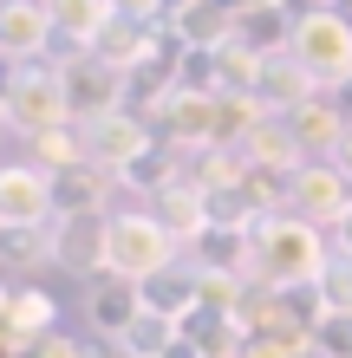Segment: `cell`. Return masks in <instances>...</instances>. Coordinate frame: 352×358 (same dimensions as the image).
Returning <instances> with one entry per match:
<instances>
[{
    "label": "cell",
    "mask_w": 352,
    "mask_h": 358,
    "mask_svg": "<svg viewBox=\"0 0 352 358\" xmlns=\"http://www.w3.org/2000/svg\"><path fill=\"white\" fill-rule=\"evenodd\" d=\"M307 7H326V0H307Z\"/></svg>",
    "instance_id": "30"
},
{
    "label": "cell",
    "mask_w": 352,
    "mask_h": 358,
    "mask_svg": "<svg viewBox=\"0 0 352 358\" xmlns=\"http://www.w3.org/2000/svg\"><path fill=\"white\" fill-rule=\"evenodd\" d=\"M346 208H352V182L333 163H300V170L287 176V215H300L314 228H339Z\"/></svg>",
    "instance_id": "8"
},
{
    "label": "cell",
    "mask_w": 352,
    "mask_h": 358,
    "mask_svg": "<svg viewBox=\"0 0 352 358\" xmlns=\"http://www.w3.org/2000/svg\"><path fill=\"white\" fill-rule=\"evenodd\" d=\"M163 358H209V352H202L196 339H183V332H176V345H170V352H163Z\"/></svg>",
    "instance_id": "27"
},
{
    "label": "cell",
    "mask_w": 352,
    "mask_h": 358,
    "mask_svg": "<svg viewBox=\"0 0 352 358\" xmlns=\"http://www.w3.org/2000/svg\"><path fill=\"white\" fill-rule=\"evenodd\" d=\"M46 7H52V0H46Z\"/></svg>",
    "instance_id": "31"
},
{
    "label": "cell",
    "mask_w": 352,
    "mask_h": 358,
    "mask_svg": "<svg viewBox=\"0 0 352 358\" xmlns=\"http://www.w3.org/2000/svg\"><path fill=\"white\" fill-rule=\"evenodd\" d=\"M52 39H59V27H52L46 0H0V59H13V66H39Z\"/></svg>",
    "instance_id": "9"
},
{
    "label": "cell",
    "mask_w": 352,
    "mask_h": 358,
    "mask_svg": "<svg viewBox=\"0 0 352 358\" xmlns=\"http://www.w3.org/2000/svg\"><path fill=\"white\" fill-rule=\"evenodd\" d=\"M111 182H118V176L78 163V170H59V176H52V202H59V215H98V222H105V215H111V208H105Z\"/></svg>",
    "instance_id": "16"
},
{
    "label": "cell",
    "mask_w": 352,
    "mask_h": 358,
    "mask_svg": "<svg viewBox=\"0 0 352 358\" xmlns=\"http://www.w3.org/2000/svg\"><path fill=\"white\" fill-rule=\"evenodd\" d=\"M66 98H72V124H98V117H111L124 111V92H131V78H124L118 66H105L98 52H72L66 66Z\"/></svg>",
    "instance_id": "6"
},
{
    "label": "cell",
    "mask_w": 352,
    "mask_h": 358,
    "mask_svg": "<svg viewBox=\"0 0 352 358\" xmlns=\"http://www.w3.org/2000/svg\"><path fill=\"white\" fill-rule=\"evenodd\" d=\"M307 345H320L326 358H352V313H326V326Z\"/></svg>",
    "instance_id": "23"
},
{
    "label": "cell",
    "mask_w": 352,
    "mask_h": 358,
    "mask_svg": "<svg viewBox=\"0 0 352 358\" xmlns=\"http://www.w3.org/2000/svg\"><path fill=\"white\" fill-rule=\"evenodd\" d=\"M326 261H333V248H326V235L314 222L287 215V208H274V215L255 222V280L261 293H281V287H314Z\"/></svg>",
    "instance_id": "2"
},
{
    "label": "cell",
    "mask_w": 352,
    "mask_h": 358,
    "mask_svg": "<svg viewBox=\"0 0 352 358\" xmlns=\"http://www.w3.org/2000/svg\"><path fill=\"white\" fill-rule=\"evenodd\" d=\"M333 255H346V261H352V208H346L339 228H333Z\"/></svg>",
    "instance_id": "25"
},
{
    "label": "cell",
    "mask_w": 352,
    "mask_h": 358,
    "mask_svg": "<svg viewBox=\"0 0 352 358\" xmlns=\"http://www.w3.org/2000/svg\"><path fill=\"white\" fill-rule=\"evenodd\" d=\"M326 163H333V170H339V176H346V182H352V131H346V137H339V150H333V157H326Z\"/></svg>",
    "instance_id": "26"
},
{
    "label": "cell",
    "mask_w": 352,
    "mask_h": 358,
    "mask_svg": "<svg viewBox=\"0 0 352 358\" xmlns=\"http://www.w3.org/2000/svg\"><path fill=\"white\" fill-rule=\"evenodd\" d=\"M0 131H7V111H0Z\"/></svg>",
    "instance_id": "29"
},
{
    "label": "cell",
    "mask_w": 352,
    "mask_h": 358,
    "mask_svg": "<svg viewBox=\"0 0 352 358\" xmlns=\"http://www.w3.org/2000/svg\"><path fill=\"white\" fill-rule=\"evenodd\" d=\"M59 202H52V176L39 163H0V235H27V228H52Z\"/></svg>",
    "instance_id": "5"
},
{
    "label": "cell",
    "mask_w": 352,
    "mask_h": 358,
    "mask_svg": "<svg viewBox=\"0 0 352 358\" xmlns=\"http://www.w3.org/2000/svg\"><path fill=\"white\" fill-rule=\"evenodd\" d=\"M52 320H59V306H52L39 287H27V293H13L7 320H0V339H7V345H39V339L52 332Z\"/></svg>",
    "instance_id": "19"
},
{
    "label": "cell",
    "mask_w": 352,
    "mask_h": 358,
    "mask_svg": "<svg viewBox=\"0 0 352 358\" xmlns=\"http://www.w3.org/2000/svg\"><path fill=\"white\" fill-rule=\"evenodd\" d=\"M78 143H85V163L105 176H124L137 157H150V117L137 111H111L98 124H78Z\"/></svg>",
    "instance_id": "7"
},
{
    "label": "cell",
    "mask_w": 352,
    "mask_h": 358,
    "mask_svg": "<svg viewBox=\"0 0 352 358\" xmlns=\"http://www.w3.org/2000/svg\"><path fill=\"white\" fill-rule=\"evenodd\" d=\"M176 150H222V98L216 92H163Z\"/></svg>",
    "instance_id": "10"
},
{
    "label": "cell",
    "mask_w": 352,
    "mask_h": 358,
    "mask_svg": "<svg viewBox=\"0 0 352 358\" xmlns=\"http://www.w3.org/2000/svg\"><path fill=\"white\" fill-rule=\"evenodd\" d=\"M157 27H137V20H111V27H105V39H98V59H105V66H118L124 78H131L137 66H150V46H157V39H150Z\"/></svg>",
    "instance_id": "20"
},
{
    "label": "cell",
    "mask_w": 352,
    "mask_h": 358,
    "mask_svg": "<svg viewBox=\"0 0 352 358\" xmlns=\"http://www.w3.org/2000/svg\"><path fill=\"white\" fill-rule=\"evenodd\" d=\"M235 358H241V352H235Z\"/></svg>",
    "instance_id": "32"
},
{
    "label": "cell",
    "mask_w": 352,
    "mask_h": 358,
    "mask_svg": "<svg viewBox=\"0 0 352 358\" xmlns=\"http://www.w3.org/2000/svg\"><path fill=\"white\" fill-rule=\"evenodd\" d=\"M92 261H98L105 280L143 287V280H157V273H170L183 261V241L170 235V222L157 208H111L92 235Z\"/></svg>",
    "instance_id": "1"
},
{
    "label": "cell",
    "mask_w": 352,
    "mask_h": 358,
    "mask_svg": "<svg viewBox=\"0 0 352 358\" xmlns=\"http://www.w3.org/2000/svg\"><path fill=\"white\" fill-rule=\"evenodd\" d=\"M202 306V273L196 267H170V273H157V280H143V313H157V320H170V326H183L190 313Z\"/></svg>",
    "instance_id": "14"
},
{
    "label": "cell",
    "mask_w": 352,
    "mask_h": 358,
    "mask_svg": "<svg viewBox=\"0 0 352 358\" xmlns=\"http://www.w3.org/2000/svg\"><path fill=\"white\" fill-rule=\"evenodd\" d=\"M0 111L20 137H52V131H72V98H66V72L52 66H13L7 72V92H0Z\"/></svg>",
    "instance_id": "4"
},
{
    "label": "cell",
    "mask_w": 352,
    "mask_h": 358,
    "mask_svg": "<svg viewBox=\"0 0 352 358\" xmlns=\"http://www.w3.org/2000/svg\"><path fill=\"white\" fill-rule=\"evenodd\" d=\"M287 131H294V143H300V157H307V163H314V157L326 163V157L339 150V137L352 131V124H339V104L314 98V104H300V111L287 117Z\"/></svg>",
    "instance_id": "17"
},
{
    "label": "cell",
    "mask_w": 352,
    "mask_h": 358,
    "mask_svg": "<svg viewBox=\"0 0 352 358\" xmlns=\"http://www.w3.org/2000/svg\"><path fill=\"white\" fill-rule=\"evenodd\" d=\"M170 33L183 52H222L235 46V13L229 0H183V7H170Z\"/></svg>",
    "instance_id": "11"
},
{
    "label": "cell",
    "mask_w": 352,
    "mask_h": 358,
    "mask_svg": "<svg viewBox=\"0 0 352 358\" xmlns=\"http://www.w3.org/2000/svg\"><path fill=\"white\" fill-rule=\"evenodd\" d=\"M7 306H13V293H7V287H0V320H7Z\"/></svg>",
    "instance_id": "28"
},
{
    "label": "cell",
    "mask_w": 352,
    "mask_h": 358,
    "mask_svg": "<svg viewBox=\"0 0 352 358\" xmlns=\"http://www.w3.org/2000/svg\"><path fill=\"white\" fill-rule=\"evenodd\" d=\"M287 52L300 59V72L314 78L320 92L339 98L352 85V13H339V7L294 13V39H287Z\"/></svg>",
    "instance_id": "3"
},
{
    "label": "cell",
    "mask_w": 352,
    "mask_h": 358,
    "mask_svg": "<svg viewBox=\"0 0 352 358\" xmlns=\"http://www.w3.org/2000/svg\"><path fill=\"white\" fill-rule=\"evenodd\" d=\"M170 345H176V326H170V320H157V313H143V320L118 339V352H124V358H163Z\"/></svg>",
    "instance_id": "21"
},
{
    "label": "cell",
    "mask_w": 352,
    "mask_h": 358,
    "mask_svg": "<svg viewBox=\"0 0 352 358\" xmlns=\"http://www.w3.org/2000/svg\"><path fill=\"white\" fill-rule=\"evenodd\" d=\"M118 20H137V27H157V20H170V0H111Z\"/></svg>",
    "instance_id": "24"
},
{
    "label": "cell",
    "mask_w": 352,
    "mask_h": 358,
    "mask_svg": "<svg viewBox=\"0 0 352 358\" xmlns=\"http://www.w3.org/2000/svg\"><path fill=\"white\" fill-rule=\"evenodd\" d=\"M320 300H326V313H352V261H346V255L326 261V273H320Z\"/></svg>",
    "instance_id": "22"
},
{
    "label": "cell",
    "mask_w": 352,
    "mask_h": 358,
    "mask_svg": "<svg viewBox=\"0 0 352 358\" xmlns=\"http://www.w3.org/2000/svg\"><path fill=\"white\" fill-rule=\"evenodd\" d=\"M111 20H118L111 0H52V27H59V39H72V52H92Z\"/></svg>",
    "instance_id": "18"
},
{
    "label": "cell",
    "mask_w": 352,
    "mask_h": 358,
    "mask_svg": "<svg viewBox=\"0 0 352 358\" xmlns=\"http://www.w3.org/2000/svg\"><path fill=\"white\" fill-rule=\"evenodd\" d=\"M255 98H261V111L267 117H294L300 104H314L320 85L300 72V59L294 52H267L261 59V78H255Z\"/></svg>",
    "instance_id": "12"
},
{
    "label": "cell",
    "mask_w": 352,
    "mask_h": 358,
    "mask_svg": "<svg viewBox=\"0 0 352 358\" xmlns=\"http://www.w3.org/2000/svg\"><path fill=\"white\" fill-rule=\"evenodd\" d=\"M85 320L118 345L124 332L143 320V287H131V280H98V287H92V300H85Z\"/></svg>",
    "instance_id": "13"
},
{
    "label": "cell",
    "mask_w": 352,
    "mask_h": 358,
    "mask_svg": "<svg viewBox=\"0 0 352 358\" xmlns=\"http://www.w3.org/2000/svg\"><path fill=\"white\" fill-rule=\"evenodd\" d=\"M157 215L170 222V235H176L183 248H190L196 235H209V228H216V215H209V189H202V182H183V176L157 196Z\"/></svg>",
    "instance_id": "15"
}]
</instances>
